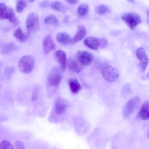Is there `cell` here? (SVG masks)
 I'll return each instance as SVG.
<instances>
[{"label":"cell","mask_w":149,"mask_h":149,"mask_svg":"<svg viewBox=\"0 0 149 149\" xmlns=\"http://www.w3.org/2000/svg\"><path fill=\"white\" fill-rule=\"evenodd\" d=\"M56 41L61 44L68 45L71 43L72 38L70 36L65 32H60L56 35Z\"/></svg>","instance_id":"obj_15"},{"label":"cell","mask_w":149,"mask_h":149,"mask_svg":"<svg viewBox=\"0 0 149 149\" xmlns=\"http://www.w3.org/2000/svg\"><path fill=\"white\" fill-rule=\"evenodd\" d=\"M55 57L59 64L60 69L63 71L65 69L66 64V54L62 50L56 51L54 54Z\"/></svg>","instance_id":"obj_12"},{"label":"cell","mask_w":149,"mask_h":149,"mask_svg":"<svg viewBox=\"0 0 149 149\" xmlns=\"http://www.w3.org/2000/svg\"><path fill=\"white\" fill-rule=\"evenodd\" d=\"M68 108L67 104L65 100L61 98H57L55 101L54 110L55 113L58 115H61L65 112Z\"/></svg>","instance_id":"obj_11"},{"label":"cell","mask_w":149,"mask_h":149,"mask_svg":"<svg viewBox=\"0 0 149 149\" xmlns=\"http://www.w3.org/2000/svg\"><path fill=\"white\" fill-rule=\"evenodd\" d=\"M121 17L131 30H134V29L141 22L140 15L135 12L123 13Z\"/></svg>","instance_id":"obj_3"},{"label":"cell","mask_w":149,"mask_h":149,"mask_svg":"<svg viewBox=\"0 0 149 149\" xmlns=\"http://www.w3.org/2000/svg\"><path fill=\"white\" fill-rule=\"evenodd\" d=\"M61 70L57 66L53 67L49 71L47 83L50 87L56 88L59 85L62 79Z\"/></svg>","instance_id":"obj_2"},{"label":"cell","mask_w":149,"mask_h":149,"mask_svg":"<svg viewBox=\"0 0 149 149\" xmlns=\"http://www.w3.org/2000/svg\"><path fill=\"white\" fill-rule=\"evenodd\" d=\"M68 83L70 90L73 94H76L80 90L81 85L76 79H70Z\"/></svg>","instance_id":"obj_19"},{"label":"cell","mask_w":149,"mask_h":149,"mask_svg":"<svg viewBox=\"0 0 149 149\" xmlns=\"http://www.w3.org/2000/svg\"><path fill=\"white\" fill-rule=\"evenodd\" d=\"M136 55L137 59L140 61V69L141 71L146 70L148 62V59L146 53L145 49L143 47H140L137 49Z\"/></svg>","instance_id":"obj_8"},{"label":"cell","mask_w":149,"mask_h":149,"mask_svg":"<svg viewBox=\"0 0 149 149\" xmlns=\"http://www.w3.org/2000/svg\"><path fill=\"white\" fill-rule=\"evenodd\" d=\"M17 49H18V46L12 42H8L7 44H2L0 47V52L2 54L9 53L13 51H16Z\"/></svg>","instance_id":"obj_16"},{"label":"cell","mask_w":149,"mask_h":149,"mask_svg":"<svg viewBox=\"0 0 149 149\" xmlns=\"http://www.w3.org/2000/svg\"><path fill=\"white\" fill-rule=\"evenodd\" d=\"M148 107H149V103L148 101H146L143 105L141 106L140 111H139V116L141 118V119L144 120H146L149 118V111H148Z\"/></svg>","instance_id":"obj_17"},{"label":"cell","mask_w":149,"mask_h":149,"mask_svg":"<svg viewBox=\"0 0 149 149\" xmlns=\"http://www.w3.org/2000/svg\"><path fill=\"white\" fill-rule=\"evenodd\" d=\"M15 144V146H16V148H18V149H23V148H24L23 143L22 142V141H16Z\"/></svg>","instance_id":"obj_30"},{"label":"cell","mask_w":149,"mask_h":149,"mask_svg":"<svg viewBox=\"0 0 149 149\" xmlns=\"http://www.w3.org/2000/svg\"><path fill=\"white\" fill-rule=\"evenodd\" d=\"M67 65L70 71L74 73H79L83 69V65L76 58H70L66 61Z\"/></svg>","instance_id":"obj_10"},{"label":"cell","mask_w":149,"mask_h":149,"mask_svg":"<svg viewBox=\"0 0 149 149\" xmlns=\"http://www.w3.org/2000/svg\"><path fill=\"white\" fill-rule=\"evenodd\" d=\"M6 19L12 24V28L16 26L19 23V20L17 19L14 10L12 8H8V14Z\"/></svg>","instance_id":"obj_20"},{"label":"cell","mask_w":149,"mask_h":149,"mask_svg":"<svg viewBox=\"0 0 149 149\" xmlns=\"http://www.w3.org/2000/svg\"><path fill=\"white\" fill-rule=\"evenodd\" d=\"M48 5H49V2H48V1H43V2L41 3V6L42 7H44V8L47 7V6H48Z\"/></svg>","instance_id":"obj_33"},{"label":"cell","mask_w":149,"mask_h":149,"mask_svg":"<svg viewBox=\"0 0 149 149\" xmlns=\"http://www.w3.org/2000/svg\"><path fill=\"white\" fill-rule=\"evenodd\" d=\"M76 58L83 66H88L93 62L94 56L88 51L80 50L76 53Z\"/></svg>","instance_id":"obj_7"},{"label":"cell","mask_w":149,"mask_h":149,"mask_svg":"<svg viewBox=\"0 0 149 149\" xmlns=\"http://www.w3.org/2000/svg\"><path fill=\"white\" fill-rule=\"evenodd\" d=\"M51 6L54 10H55L59 12H65L66 10V8L63 5V4L58 1H55L52 2L51 3Z\"/></svg>","instance_id":"obj_21"},{"label":"cell","mask_w":149,"mask_h":149,"mask_svg":"<svg viewBox=\"0 0 149 149\" xmlns=\"http://www.w3.org/2000/svg\"><path fill=\"white\" fill-rule=\"evenodd\" d=\"M83 42L86 47L93 50L98 49L100 47L99 39L94 36H89L86 37Z\"/></svg>","instance_id":"obj_13"},{"label":"cell","mask_w":149,"mask_h":149,"mask_svg":"<svg viewBox=\"0 0 149 149\" xmlns=\"http://www.w3.org/2000/svg\"><path fill=\"white\" fill-rule=\"evenodd\" d=\"M65 1H66L67 2H68L69 3L72 4V5H75L79 1V0H65Z\"/></svg>","instance_id":"obj_32"},{"label":"cell","mask_w":149,"mask_h":149,"mask_svg":"<svg viewBox=\"0 0 149 149\" xmlns=\"http://www.w3.org/2000/svg\"><path fill=\"white\" fill-rule=\"evenodd\" d=\"M40 27L39 17L35 13H30L26 19V28L28 32L30 33L37 30Z\"/></svg>","instance_id":"obj_6"},{"label":"cell","mask_w":149,"mask_h":149,"mask_svg":"<svg viewBox=\"0 0 149 149\" xmlns=\"http://www.w3.org/2000/svg\"><path fill=\"white\" fill-rule=\"evenodd\" d=\"M27 1L29 2H33L34 1V0H27Z\"/></svg>","instance_id":"obj_35"},{"label":"cell","mask_w":149,"mask_h":149,"mask_svg":"<svg viewBox=\"0 0 149 149\" xmlns=\"http://www.w3.org/2000/svg\"><path fill=\"white\" fill-rule=\"evenodd\" d=\"M14 68L12 66H8L6 68L5 72L3 73V77L8 79L13 72Z\"/></svg>","instance_id":"obj_28"},{"label":"cell","mask_w":149,"mask_h":149,"mask_svg":"<svg viewBox=\"0 0 149 149\" xmlns=\"http://www.w3.org/2000/svg\"><path fill=\"white\" fill-rule=\"evenodd\" d=\"M128 2H129L130 3H134L135 2V0H127Z\"/></svg>","instance_id":"obj_34"},{"label":"cell","mask_w":149,"mask_h":149,"mask_svg":"<svg viewBox=\"0 0 149 149\" xmlns=\"http://www.w3.org/2000/svg\"><path fill=\"white\" fill-rule=\"evenodd\" d=\"M86 34V29L83 26H79L77 27V31L76 34L72 38L71 43L74 44L77 42L81 41L84 38Z\"/></svg>","instance_id":"obj_14"},{"label":"cell","mask_w":149,"mask_h":149,"mask_svg":"<svg viewBox=\"0 0 149 149\" xmlns=\"http://www.w3.org/2000/svg\"><path fill=\"white\" fill-rule=\"evenodd\" d=\"M1 149H13L14 147L12 143L7 140H2L0 143Z\"/></svg>","instance_id":"obj_27"},{"label":"cell","mask_w":149,"mask_h":149,"mask_svg":"<svg viewBox=\"0 0 149 149\" xmlns=\"http://www.w3.org/2000/svg\"><path fill=\"white\" fill-rule=\"evenodd\" d=\"M27 0H17L16 5V9L17 12L21 13L27 6Z\"/></svg>","instance_id":"obj_25"},{"label":"cell","mask_w":149,"mask_h":149,"mask_svg":"<svg viewBox=\"0 0 149 149\" xmlns=\"http://www.w3.org/2000/svg\"><path fill=\"white\" fill-rule=\"evenodd\" d=\"M100 41V47L101 48H104L107 46V41L105 38H100L99 39Z\"/></svg>","instance_id":"obj_29"},{"label":"cell","mask_w":149,"mask_h":149,"mask_svg":"<svg viewBox=\"0 0 149 149\" xmlns=\"http://www.w3.org/2000/svg\"><path fill=\"white\" fill-rule=\"evenodd\" d=\"M140 100L137 97H134L130 99L123 109L122 115L123 118H126L129 117L135 110H136L140 104Z\"/></svg>","instance_id":"obj_4"},{"label":"cell","mask_w":149,"mask_h":149,"mask_svg":"<svg viewBox=\"0 0 149 149\" xmlns=\"http://www.w3.org/2000/svg\"><path fill=\"white\" fill-rule=\"evenodd\" d=\"M95 11L97 14L104 15L109 12V9L108 7L105 5H100L96 7Z\"/></svg>","instance_id":"obj_26"},{"label":"cell","mask_w":149,"mask_h":149,"mask_svg":"<svg viewBox=\"0 0 149 149\" xmlns=\"http://www.w3.org/2000/svg\"><path fill=\"white\" fill-rule=\"evenodd\" d=\"M38 91H37V90H35L33 92V95H32V101H35L37 98V97H38Z\"/></svg>","instance_id":"obj_31"},{"label":"cell","mask_w":149,"mask_h":149,"mask_svg":"<svg viewBox=\"0 0 149 149\" xmlns=\"http://www.w3.org/2000/svg\"><path fill=\"white\" fill-rule=\"evenodd\" d=\"M44 23L47 24L57 26L59 24V21L56 17L53 15H50L44 19Z\"/></svg>","instance_id":"obj_22"},{"label":"cell","mask_w":149,"mask_h":149,"mask_svg":"<svg viewBox=\"0 0 149 149\" xmlns=\"http://www.w3.org/2000/svg\"><path fill=\"white\" fill-rule=\"evenodd\" d=\"M35 59L30 55H25L22 56L18 63L19 70L20 72L27 74L30 73L34 66Z\"/></svg>","instance_id":"obj_1"},{"label":"cell","mask_w":149,"mask_h":149,"mask_svg":"<svg viewBox=\"0 0 149 149\" xmlns=\"http://www.w3.org/2000/svg\"><path fill=\"white\" fill-rule=\"evenodd\" d=\"M8 14V8L3 3H0V20L7 19Z\"/></svg>","instance_id":"obj_23"},{"label":"cell","mask_w":149,"mask_h":149,"mask_svg":"<svg viewBox=\"0 0 149 149\" xmlns=\"http://www.w3.org/2000/svg\"><path fill=\"white\" fill-rule=\"evenodd\" d=\"M88 5L86 3H81L77 8V13L80 16H84L88 12Z\"/></svg>","instance_id":"obj_24"},{"label":"cell","mask_w":149,"mask_h":149,"mask_svg":"<svg viewBox=\"0 0 149 149\" xmlns=\"http://www.w3.org/2000/svg\"><path fill=\"white\" fill-rule=\"evenodd\" d=\"M42 48L45 54H49V52L56 49V45L51 35L48 34L44 38L42 42Z\"/></svg>","instance_id":"obj_9"},{"label":"cell","mask_w":149,"mask_h":149,"mask_svg":"<svg viewBox=\"0 0 149 149\" xmlns=\"http://www.w3.org/2000/svg\"><path fill=\"white\" fill-rule=\"evenodd\" d=\"M29 32L24 33L22 31V30L20 27L17 28L13 32V36L21 42H23L27 40L29 37Z\"/></svg>","instance_id":"obj_18"},{"label":"cell","mask_w":149,"mask_h":149,"mask_svg":"<svg viewBox=\"0 0 149 149\" xmlns=\"http://www.w3.org/2000/svg\"><path fill=\"white\" fill-rule=\"evenodd\" d=\"M102 75L107 81L113 82L118 79L119 72L117 69L112 66L107 65L102 69Z\"/></svg>","instance_id":"obj_5"}]
</instances>
